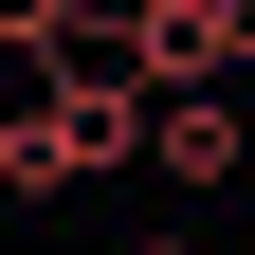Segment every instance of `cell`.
<instances>
[{"label": "cell", "mask_w": 255, "mask_h": 255, "mask_svg": "<svg viewBox=\"0 0 255 255\" xmlns=\"http://www.w3.org/2000/svg\"><path fill=\"white\" fill-rule=\"evenodd\" d=\"M146 164V73L128 55H73V73H37L18 110H0V182L18 201H73V182Z\"/></svg>", "instance_id": "1"}, {"label": "cell", "mask_w": 255, "mask_h": 255, "mask_svg": "<svg viewBox=\"0 0 255 255\" xmlns=\"http://www.w3.org/2000/svg\"><path fill=\"white\" fill-rule=\"evenodd\" d=\"M146 164H164L182 201H219V182L255 164V110L237 91H146Z\"/></svg>", "instance_id": "2"}, {"label": "cell", "mask_w": 255, "mask_h": 255, "mask_svg": "<svg viewBox=\"0 0 255 255\" xmlns=\"http://www.w3.org/2000/svg\"><path fill=\"white\" fill-rule=\"evenodd\" d=\"M0 55H18V73H73L91 55V0H0Z\"/></svg>", "instance_id": "3"}, {"label": "cell", "mask_w": 255, "mask_h": 255, "mask_svg": "<svg viewBox=\"0 0 255 255\" xmlns=\"http://www.w3.org/2000/svg\"><path fill=\"white\" fill-rule=\"evenodd\" d=\"M128 255H201V237H128Z\"/></svg>", "instance_id": "4"}]
</instances>
